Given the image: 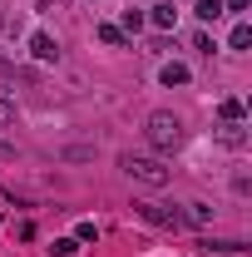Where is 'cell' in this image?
Returning a JSON list of instances; mask_svg holds the SVG:
<instances>
[{
	"instance_id": "7a4b0ae2",
	"label": "cell",
	"mask_w": 252,
	"mask_h": 257,
	"mask_svg": "<svg viewBox=\"0 0 252 257\" xmlns=\"http://www.w3.org/2000/svg\"><path fill=\"white\" fill-rule=\"evenodd\" d=\"M144 134H149V144H154L158 154H173L178 144H183V124L168 114V109H158V114H149V124H144Z\"/></svg>"
},
{
	"instance_id": "5b68a950",
	"label": "cell",
	"mask_w": 252,
	"mask_h": 257,
	"mask_svg": "<svg viewBox=\"0 0 252 257\" xmlns=\"http://www.w3.org/2000/svg\"><path fill=\"white\" fill-rule=\"evenodd\" d=\"M218 144H227V149H242V144H247V128H242V119H237V124H222V128H218Z\"/></svg>"
},
{
	"instance_id": "d6986e66",
	"label": "cell",
	"mask_w": 252,
	"mask_h": 257,
	"mask_svg": "<svg viewBox=\"0 0 252 257\" xmlns=\"http://www.w3.org/2000/svg\"><path fill=\"white\" fill-rule=\"evenodd\" d=\"M0 154H10V149H5V144H0Z\"/></svg>"
},
{
	"instance_id": "52a82bcc",
	"label": "cell",
	"mask_w": 252,
	"mask_h": 257,
	"mask_svg": "<svg viewBox=\"0 0 252 257\" xmlns=\"http://www.w3.org/2000/svg\"><path fill=\"white\" fill-rule=\"evenodd\" d=\"M149 20H154L158 30H173V25H178V10H173V5H154V15H149Z\"/></svg>"
},
{
	"instance_id": "277c9868",
	"label": "cell",
	"mask_w": 252,
	"mask_h": 257,
	"mask_svg": "<svg viewBox=\"0 0 252 257\" xmlns=\"http://www.w3.org/2000/svg\"><path fill=\"white\" fill-rule=\"evenodd\" d=\"M30 50H35V60H60V45H55L45 30H35V35H30Z\"/></svg>"
},
{
	"instance_id": "30bf717a",
	"label": "cell",
	"mask_w": 252,
	"mask_h": 257,
	"mask_svg": "<svg viewBox=\"0 0 252 257\" xmlns=\"http://www.w3.org/2000/svg\"><path fill=\"white\" fill-rule=\"evenodd\" d=\"M227 45H232V50H247V45H252V25H232Z\"/></svg>"
},
{
	"instance_id": "5bb4252c",
	"label": "cell",
	"mask_w": 252,
	"mask_h": 257,
	"mask_svg": "<svg viewBox=\"0 0 252 257\" xmlns=\"http://www.w3.org/2000/svg\"><path fill=\"white\" fill-rule=\"evenodd\" d=\"M94 232H99L94 223H79V227H74V242H94Z\"/></svg>"
},
{
	"instance_id": "ac0fdd59",
	"label": "cell",
	"mask_w": 252,
	"mask_h": 257,
	"mask_svg": "<svg viewBox=\"0 0 252 257\" xmlns=\"http://www.w3.org/2000/svg\"><path fill=\"white\" fill-rule=\"evenodd\" d=\"M0 74H10V64H5V60H0Z\"/></svg>"
},
{
	"instance_id": "9a60e30c",
	"label": "cell",
	"mask_w": 252,
	"mask_h": 257,
	"mask_svg": "<svg viewBox=\"0 0 252 257\" xmlns=\"http://www.w3.org/2000/svg\"><path fill=\"white\" fill-rule=\"evenodd\" d=\"M139 25H144V15H139V10H124V30L134 35V30H139Z\"/></svg>"
},
{
	"instance_id": "ffe728a7",
	"label": "cell",
	"mask_w": 252,
	"mask_h": 257,
	"mask_svg": "<svg viewBox=\"0 0 252 257\" xmlns=\"http://www.w3.org/2000/svg\"><path fill=\"white\" fill-rule=\"evenodd\" d=\"M0 30H5V15H0Z\"/></svg>"
},
{
	"instance_id": "4fadbf2b",
	"label": "cell",
	"mask_w": 252,
	"mask_h": 257,
	"mask_svg": "<svg viewBox=\"0 0 252 257\" xmlns=\"http://www.w3.org/2000/svg\"><path fill=\"white\" fill-rule=\"evenodd\" d=\"M5 124H15V99L0 94V128H5Z\"/></svg>"
},
{
	"instance_id": "8fae6325",
	"label": "cell",
	"mask_w": 252,
	"mask_h": 257,
	"mask_svg": "<svg viewBox=\"0 0 252 257\" xmlns=\"http://www.w3.org/2000/svg\"><path fill=\"white\" fill-rule=\"evenodd\" d=\"M222 124H237V119H242V99H222Z\"/></svg>"
},
{
	"instance_id": "44dd1931",
	"label": "cell",
	"mask_w": 252,
	"mask_h": 257,
	"mask_svg": "<svg viewBox=\"0 0 252 257\" xmlns=\"http://www.w3.org/2000/svg\"><path fill=\"white\" fill-rule=\"evenodd\" d=\"M60 5H69V0H60Z\"/></svg>"
},
{
	"instance_id": "8992f818",
	"label": "cell",
	"mask_w": 252,
	"mask_h": 257,
	"mask_svg": "<svg viewBox=\"0 0 252 257\" xmlns=\"http://www.w3.org/2000/svg\"><path fill=\"white\" fill-rule=\"evenodd\" d=\"M158 79H163L168 89H173V84H188V64H163V69H158Z\"/></svg>"
},
{
	"instance_id": "e0dca14e",
	"label": "cell",
	"mask_w": 252,
	"mask_h": 257,
	"mask_svg": "<svg viewBox=\"0 0 252 257\" xmlns=\"http://www.w3.org/2000/svg\"><path fill=\"white\" fill-rule=\"evenodd\" d=\"M252 0H222V15H227V10H247Z\"/></svg>"
},
{
	"instance_id": "3957f363",
	"label": "cell",
	"mask_w": 252,
	"mask_h": 257,
	"mask_svg": "<svg viewBox=\"0 0 252 257\" xmlns=\"http://www.w3.org/2000/svg\"><path fill=\"white\" fill-rule=\"evenodd\" d=\"M134 213H139L144 223H154V227H173V232L188 227V218H183L178 208H168V203H149V198H144V203H134Z\"/></svg>"
},
{
	"instance_id": "6da1fadb",
	"label": "cell",
	"mask_w": 252,
	"mask_h": 257,
	"mask_svg": "<svg viewBox=\"0 0 252 257\" xmlns=\"http://www.w3.org/2000/svg\"><path fill=\"white\" fill-rule=\"evenodd\" d=\"M119 168H124L134 183H144V188H163V183L173 178V173L163 168V159H154V154H134V149L119 159Z\"/></svg>"
},
{
	"instance_id": "7c38bea8",
	"label": "cell",
	"mask_w": 252,
	"mask_h": 257,
	"mask_svg": "<svg viewBox=\"0 0 252 257\" xmlns=\"http://www.w3.org/2000/svg\"><path fill=\"white\" fill-rule=\"evenodd\" d=\"M99 40H104V45H114V50H119V45H124V30H119V25H99Z\"/></svg>"
},
{
	"instance_id": "ba28073f",
	"label": "cell",
	"mask_w": 252,
	"mask_h": 257,
	"mask_svg": "<svg viewBox=\"0 0 252 257\" xmlns=\"http://www.w3.org/2000/svg\"><path fill=\"white\" fill-rule=\"evenodd\" d=\"M193 10H198V20H203V25H213V20H222V0H198Z\"/></svg>"
},
{
	"instance_id": "2e32d148",
	"label": "cell",
	"mask_w": 252,
	"mask_h": 257,
	"mask_svg": "<svg viewBox=\"0 0 252 257\" xmlns=\"http://www.w3.org/2000/svg\"><path fill=\"white\" fill-rule=\"evenodd\" d=\"M74 247H79L74 237H60V242H55V257H69V252H74Z\"/></svg>"
},
{
	"instance_id": "9c48e42d",
	"label": "cell",
	"mask_w": 252,
	"mask_h": 257,
	"mask_svg": "<svg viewBox=\"0 0 252 257\" xmlns=\"http://www.w3.org/2000/svg\"><path fill=\"white\" fill-rule=\"evenodd\" d=\"M213 213H218V208H208V203H188V213H183V218H188V223H213Z\"/></svg>"
}]
</instances>
